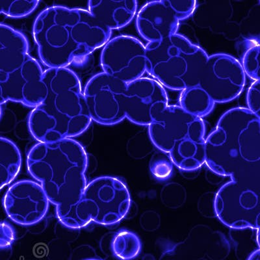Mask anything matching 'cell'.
Masks as SVG:
<instances>
[{"label": "cell", "mask_w": 260, "mask_h": 260, "mask_svg": "<svg viewBox=\"0 0 260 260\" xmlns=\"http://www.w3.org/2000/svg\"><path fill=\"white\" fill-rule=\"evenodd\" d=\"M183 20L173 1L150 2L137 14L136 27L144 39L148 43H154L177 34L179 24Z\"/></svg>", "instance_id": "16"}, {"label": "cell", "mask_w": 260, "mask_h": 260, "mask_svg": "<svg viewBox=\"0 0 260 260\" xmlns=\"http://www.w3.org/2000/svg\"><path fill=\"white\" fill-rule=\"evenodd\" d=\"M231 245L221 232L205 224L192 227L187 238L165 253L161 260H195L207 256L222 260L229 255Z\"/></svg>", "instance_id": "14"}, {"label": "cell", "mask_w": 260, "mask_h": 260, "mask_svg": "<svg viewBox=\"0 0 260 260\" xmlns=\"http://www.w3.org/2000/svg\"><path fill=\"white\" fill-rule=\"evenodd\" d=\"M2 117V107L0 106V118H1Z\"/></svg>", "instance_id": "31"}, {"label": "cell", "mask_w": 260, "mask_h": 260, "mask_svg": "<svg viewBox=\"0 0 260 260\" xmlns=\"http://www.w3.org/2000/svg\"><path fill=\"white\" fill-rule=\"evenodd\" d=\"M145 47L147 73L162 87L182 91L199 85L208 57L203 48L178 34Z\"/></svg>", "instance_id": "7"}, {"label": "cell", "mask_w": 260, "mask_h": 260, "mask_svg": "<svg viewBox=\"0 0 260 260\" xmlns=\"http://www.w3.org/2000/svg\"><path fill=\"white\" fill-rule=\"evenodd\" d=\"M215 192H206L200 197L197 203V209L202 215L206 218H215Z\"/></svg>", "instance_id": "25"}, {"label": "cell", "mask_w": 260, "mask_h": 260, "mask_svg": "<svg viewBox=\"0 0 260 260\" xmlns=\"http://www.w3.org/2000/svg\"><path fill=\"white\" fill-rule=\"evenodd\" d=\"M101 64L103 73L128 84L147 73L145 46L134 37H114L102 48Z\"/></svg>", "instance_id": "11"}, {"label": "cell", "mask_w": 260, "mask_h": 260, "mask_svg": "<svg viewBox=\"0 0 260 260\" xmlns=\"http://www.w3.org/2000/svg\"><path fill=\"white\" fill-rule=\"evenodd\" d=\"M5 211L13 222L30 226L40 222L48 212L50 202L39 183L34 181H18L5 194Z\"/></svg>", "instance_id": "13"}, {"label": "cell", "mask_w": 260, "mask_h": 260, "mask_svg": "<svg viewBox=\"0 0 260 260\" xmlns=\"http://www.w3.org/2000/svg\"><path fill=\"white\" fill-rule=\"evenodd\" d=\"M187 191L180 183L171 182L162 187L160 199L166 207L172 210L182 207L187 201Z\"/></svg>", "instance_id": "22"}, {"label": "cell", "mask_w": 260, "mask_h": 260, "mask_svg": "<svg viewBox=\"0 0 260 260\" xmlns=\"http://www.w3.org/2000/svg\"><path fill=\"white\" fill-rule=\"evenodd\" d=\"M248 110L254 115H259L260 111V82L254 81L250 86L247 92Z\"/></svg>", "instance_id": "27"}, {"label": "cell", "mask_w": 260, "mask_h": 260, "mask_svg": "<svg viewBox=\"0 0 260 260\" xmlns=\"http://www.w3.org/2000/svg\"><path fill=\"white\" fill-rule=\"evenodd\" d=\"M168 105L166 89L154 79L141 78L127 84L123 99L125 117L139 126H149L152 111Z\"/></svg>", "instance_id": "15"}, {"label": "cell", "mask_w": 260, "mask_h": 260, "mask_svg": "<svg viewBox=\"0 0 260 260\" xmlns=\"http://www.w3.org/2000/svg\"><path fill=\"white\" fill-rule=\"evenodd\" d=\"M149 170L153 178L159 182L168 180L173 175L174 164L168 154L155 152L150 160Z\"/></svg>", "instance_id": "23"}, {"label": "cell", "mask_w": 260, "mask_h": 260, "mask_svg": "<svg viewBox=\"0 0 260 260\" xmlns=\"http://www.w3.org/2000/svg\"><path fill=\"white\" fill-rule=\"evenodd\" d=\"M259 46L248 48L243 55L241 66L245 75L254 81H259Z\"/></svg>", "instance_id": "24"}, {"label": "cell", "mask_w": 260, "mask_h": 260, "mask_svg": "<svg viewBox=\"0 0 260 260\" xmlns=\"http://www.w3.org/2000/svg\"><path fill=\"white\" fill-rule=\"evenodd\" d=\"M111 248L114 255L121 260H132L140 254L142 243L134 232L122 231L114 236Z\"/></svg>", "instance_id": "20"}, {"label": "cell", "mask_w": 260, "mask_h": 260, "mask_svg": "<svg viewBox=\"0 0 260 260\" xmlns=\"http://www.w3.org/2000/svg\"><path fill=\"white\" fill-rule=\"evenodd\" d=\"M139 222L143 231L152 232L157 231L161 226V219L156 211L146 210L141 215Z\"/></svg>", "instance_id": "26"}, {"label": "cell", "mask_w": 260, "mask_h": 260, "mask_svg": "<svg viewBox=\"0 0 260 260\" xmlns=\"http://www.w3.org/2000/svg\"><path fill=\"white\" fill-rule=\"evenodd\" d=\"M45 99L29 113L30 134L39 143H53L80 136L92 122L77 74L69 68L44 71Z\"/></svg>", "instance_id": "4"}, {"label": "cell", "mask_w": 260, "mask_h": 260, "mask_svg": "<svg viewBox=\"0 0 260 260\" xmlns=\"http://www.w3.org/2000/svg\"><path fill=\"white\" fill-rule=\"evenodd\" d=\"M40 2L37 0H1L0 14L14 18L26 17L38 8Z\"/></svg>", "instance_id": "21"}, {"label": "cell", "mask_w": 260, "mask_h": 260, "mask_svg": "<svg viewBox=\"0 0 260 260\" xmlns=\"http://www.w3.org/2000/svg\"><path fill=\"white\" fill-rule=\"evenodd\" d=\"M247 260H260L259 248H257V250H254V251L250 254Z\"/></svg>", "instance_id": "30"}, {"label": "cell", "mask_w": 260, "mask_h": 260, "mask_svg": "<svg viewBox=\"0 0 260 260\" xmlns=\"http://www.w3.org/2000/svg\"><path fill=\"white\" fill-rule=\"evenodd\" d=\"M29 47L24 34L0 24V106L10 101L34 108L45 98L44 71Z\"/></svg>", "instance_id": "5"}, {"label": "cell", "mask_w": 260, "mask_h": 260, "mask_svg": "<svg viewBox=\"0 0 260 260\" xmlns=\"http://www.w3.org/2000/svg\"><path fill=\"white\" fill-rule=\"evenodd\" d=\"M138 2L135 0H90L88 11L107 29L112 31L126 27L138 12Z\"/></svg>", "instance_id": "17"}, {"label": "cell", "mask_w": 260, "mask_h": 260, "mask_svg": "<svg viewBox=\"0 0 260 260\" xmlns=\"http://www.w3.org/2000/svg\"><path fill=\"white\" fill-rule=\"evenodd\" d=\"M215 102L200 86L182 90L180 106L183 111L194 117H206L213 111Z\"/></svg>", "instance_id": "19"}, {"label": "cell", "mask_w": 260, "mask_h": 260, "mask_svg": "<svg viewBox=\"0 0 260 260\" xmlns=\"http://www.w3.org/2000/svg\"><path fill=\"white\" fill-rule=\"evenodd\" d=\"M152 119L148 134L155 147L168 154L181 172L201 169L205 164L203 120L169 105L155 108Z\"/></svg>", "instance_id": "6"}, {"label": "cell", "mask_w": 260, "mask_h": 260, "mask_svg": "<svg viewBox=\"0 0 260 260\" xmlns=\"http://www.w3.org/2000/svg\"><path fill=\"white\" fill-rule=\"evenodd\" d=\"M112 31L88 10L55 6L44 9L32 25V36L42 63L67 68L103 47Z\"/></svg>", "instance_id": "1"}, {"label": "cell", "mask_w": 260, "mask_h": 260, "mask_svg": "<svg viewBox=\"0 0 260 260\" xmlns=\"http://www.w3.org/2000/svg\"><path fill=\"white\" fill-rule=\"evenodd\" d=\"M15 240V232L13 227L6 222H0V249L8 248Z\"/></svg>", "instance_id": "28"}, {"label": "cell", "mask_w": 260, "mask_h": 260, "mask_svg": "<svg viewBox=\"0 0 260 260\" xmlns=\"http://www.w3.org/2000/svg\"><path fill=\"white\" fill-rule=\"evenodd\" d=\"M131 205L129 191L123 181L101 176L86 185L66 226L81 229L90 222L103 226L115 225L126 217Z\"/></svg>", "instance_id": "8"}, {"label": "cell", "mask_w": 260, "mask_h": 260, "mask_svg": "<svg viewBox=\"0 0 260 260\" xmlns=\"http://www.w3.org/2000/svg\"><path fill=\"white\" fill-rule=\"evenodd\" d=\"M216 217L233 230L259 231L260 184L232 181L215 193Z\"/></svg>", "instance_id": "9"}, {"label": "cell", "mask_w": 260, "mask_h": 260, "mask_svg": "<svg viewBox=\"0 0 260 260\" xmlns=\"http://www.w3.org/2000/svg\"><path fill=\"white\" fill-rule=\"evenodd\" d=\"M22 155L10 139L0 137V190L10 184L19 173Z\"/></svg>", "instance_id": "18"}, {"label": "cell", "mask_w": 260, "mask_h": 260, "mask_svg": "<svg viewBox=\"0 0 260 260\" xmlns=\"http://www.w3.org/2000/svg\"><path fill=\"white\" fill-rule=\"evenodd\" d=\"M87 164L84 148L73 139L38 143L27 154L29 173L56 206L58 219L65 226L87 184Z\"/></svg>", "instance_id": "3"}, {"label": "cell", "mask_w": 260, "mask_h": 260, "mask_svg": "<svg viewBox=\"0 0 260 260\" xmlns=\"http://www.w3.org/2000/svg\"><path fill=\"white\" fill-rule=\"evenodd\" d=\"M126 86L127 83L103 72L89 79L83 91L92 121L113 126L126 118L123 99Z\"/></svg>", "instance_id": "10"}, {"label": "cell", "mask_w": 260, "mask_h": 260, "mask_svg": "<svg viewBox=\"0 0 260 260\" xmlns=\"http://www.w3.org/2000/svg\"><path fill=\"white\" fill-rule=\"evenodd\" d=\"M200 171H201V169L194 171L182 172V175L185 178H194L199 175Z\"/></svg>", "instance_id": "29"}, {"label": "cell", "mask_w": 260, "mask_h": 260, "mask_svg": "<svg viewBox=\"0 0 260 260\" xmlns=\"http://www.w3.org/2000/svg\"><path fill=\"white\" fill-rule=\"evenodd\" d=\"M86 260H100V259H86Z\"/></svg>", "instance_id": "32"}, {"label": "cell", "mask_w": 260, "mask_h": 260, "mask_svg": "<svg viewBox=\"0 0 260 260\" xmlns=\"http://www.w3.org/2000/svg\"><path fill=\"white\" fill-rule=\"evenodd\" d=\"M246 75L240 62L231 55L216 53L208 56L199 86L215 103L231 102L243 92Z\"/></svg>", "instance_id": "12"}, {"label": "cell", "mask_w": 260, "mask_h": 260, "mask_svg": "<svg viewBox=\"0 0 260 260\" xmlns=\"http://www.w3.org/2000/svg\"><path fill=\"white\" fill-rule=\"evenodd\" d=\"M209 170L232 181L260 184V117L247 108L222 114L205 139Z\"/></svg>", "instance_id": "2"}]
</instances>
